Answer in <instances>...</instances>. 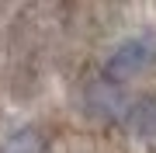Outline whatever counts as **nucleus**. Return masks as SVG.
<instances>
[{
	"mask_svg": "<svg viewBox=\"0 0 156 153\" xmlns=\"http://www.w3.org/2000/svg\"><path fill=\"white\" fill-rule=\"evenodd\" d=\"M153 52H156V42L153 35H132V38L118 42L115 52L108 56V77L111 80H128L135 73H142L146 66L153 63Z\"/></svg>",
	"mask_w": 156,
	"mask_h": 153,
	"instance_id": "nucleus-1",
	"label": "nucleus"
},
{
	"mask_svg": "<svg viewBox=\"0 0 156 153\" xmlns=\"http://www.w3.org/2000/svg\"><path fill=\"white\" fill-rule=\"evenodd\" d=\"M128 122H132V129L139 132V136H156V94L142 97L139 104H132Z\"/></svg>",
	"mask_w": 156,
	"mask_h": 153,
	"instance_id": "nucleus-2",
	"label": "nucleus"
},
{
	"mask_svg": "<svg viewBox=\"0 0 156 153\" xmlns=\"http://www.w3.org/2000/svg\"><path fill=\"white\" fill-rule=\"evenodd\" d=\"M38 150H42V139H38L35 129H21L17 136L7 139V146H4V153H38Z\"/></svg>",
	"mask_w": 156,
	"mask_h": 153,
	"instance_id": "nucleus-3",
	"label": "nucleus"
}]
</instances>
